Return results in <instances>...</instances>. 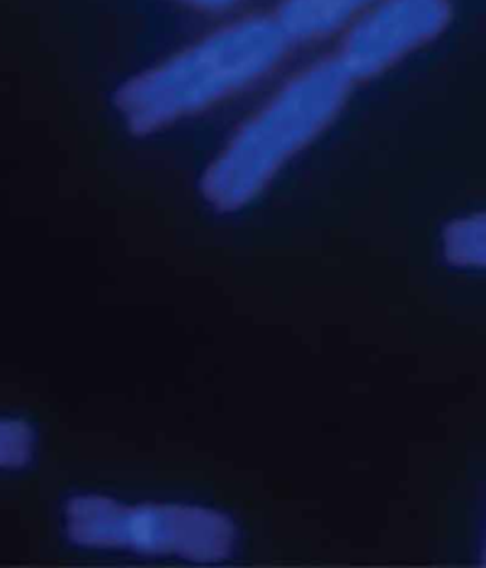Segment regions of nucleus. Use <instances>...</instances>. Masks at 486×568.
I'll use <instances>...</instances> for the list:
<instances>
[{
  "instance_id": "f257e3e1",
  "label": "nucleus",
  "mask_w": 486,
  "mask_h": 568,
  "mask_svg": "<svg viewBox=\"0 0 486 568\" xmlns=\"http://www.w3.org/2000/svg\"><path fill=\"white\" fill-rule=\"evenodd\" d=\"M67 535L88 548L133 549L213 562L231 556L236 529L217 509L178 504L128 506L99 495L67 504Z\"/></svg>"
},
{
  "instance_id": "f03ea898",
  "label": "nucleus",
  "mask_w": 486,
  "mask_h": 568,
  "mask_svg": "<svg viewBox=\"0 0 486 568\" xmlns=\"http://www.w3.org/2000/svg\"><path fill=\"white\" fill-rule=\"evenodd\" d=\"M34 434L21 420L0 418V468H21L33 456Z\"/></svg>"
}]
</instances>
